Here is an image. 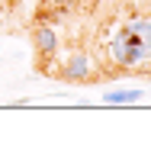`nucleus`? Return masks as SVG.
I'll use <instances>...</instances> for the list:
<instances>
[{"mask_svg": "<svg viewBox=\"0 0 151 161\" xmlns=\"http://www.w3.org/2000/svg\"><path fill=\"white\" fill-rule=\"evenodd\" d=\"M32 45H35V55L42 61H51L58 55V32H55L51 26H39L32 32Z\"/></svg>", "mask_w": 151, "mask_h": 161, "instance_id": "obj_2", "label": "nucleus"}, {"mask_svg": "<svg viewBox=\"0 0 151 161\" xmlns=\"http://www.w3.org/2000/svg\"><path fill=\"white\" fill-rule=\"evenodd\" d=\"M122 32H129V36H135V39H138V42L151 45V19H126Z\"/></svg>", "mask_w": 151, "mask_h": 161, "instance_id": "obj_3", "label": "nucleus"}, {"mask_svg": "<svg viewBox=\"0 0 151 161\" xmlns=\"http://www.w3.org/2000/svg\"><path fill=\"white\" fill-rule=\"evenodd\" d=\"M61 77L64 80H90L93 77V58L87 55V52L67 55V61L61 64Z\"/></svg>", "mask_w": 151, "mask_h": 161, "instance_id": "obj_1", "label": "nucleus"}, {"mask_svg": "<svg viewBox=\"0 0 151 161\" xmlns=\"http://www.w3.org/2000/svg\"><path fill=\"white\" fill-rule=\"evenodd\" d=\"M142 97H145L142 87H132V90H106L103 93V103H135V100H142Z\"/></svg>", "mask_w": 151, "mask_h": 161, "instance_id": "obj_4", "label": "nucleus"}]
</instances>
